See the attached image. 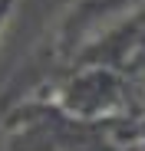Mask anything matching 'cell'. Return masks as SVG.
Listing matches in <instances>:
<instances>
[{"instance_id":"obj_1","label":"cell","mask_w":145,"mask_h":151,"mask_svg":"<svg viewBox=\"0 0 145 151\" xmlns=\"http://www.w3.org/2000/svg\"><path fill=\"white\" fill-rule=\"evenodd\" d=\"M10 23H13V0H0V46L10 33Z\"/></svg>"}]
</instances>
